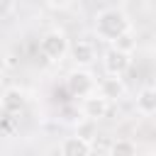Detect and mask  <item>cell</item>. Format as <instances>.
<instances>
[{"label":"cell","mask_w":156,"mask_h":156,"mask_svg":"<svg viewBox=\"0 0 156 156\" xmlns=\"http://www.w3.org/2000/svg\"><path fill=\"white\" fill-rule=\"evenodd\" d=\"M107 156H136V144L132 139H115L107 149Z\"/></svg>","instance_id":"8fae6325"},{"label":"cell","mask_w":156,"mask_h":156,"mask_svg":"<svg viewBox=\"0 0 156 156\" xmlns=\"http://www.w3.org/2000/svg\"><path fill=\"white\" fill-rule=\"evenodd\" d=\"M15 10V0H0V15L2 17H10Z\"/></svg>","instance_id":"4fadbf2b"},{"label":"cell","mask_w":156,"mask_h":156,"mask_svg":"<svg viewBox=\"0 0 156 156\" xmlns=\"http://www.w3.org/2000/svg\"><path fill=\"white\" fill-rule=\"evenodd\" d=\"M129 32H132V22H129V17H127L122 10H117V7H105V10H100V12L95 15V34H98L100 39L115 44L119 37H124V34H129Z\"/></svg>","instance_id":"6da1fadb"},{"label":"cell","mask_w":156,"mask_h":156,"mask_svg":"<svg viewBox=\"0 0 156 156\" xmlns=\"http://www.w3.org/2000/svg\"><path fill=\"white\" fill-rule=\"evenodd\" d=\"M58 151L61 156H93V144L80 134H71L61 141Z\"/></svg>","instance_id":"8992f818"},{"label":"cell","mask_w":156,"mask_h":156,"mask_svg":"<svg viewBox=\"0 0 156 156\" xmlns=\"http://www.w3.org/2000/svg\"><path fill=\"white\" fill-rule=\"evenodd\" d=\"M107 110H110V100L102 98L100 93H93V95H88V98L80 100V112H83V117L90 119V122L102 119V117L107 115Z\"/></svg>","instance_id":"5b68a950"},{"label":"cell","mask_w":156,"mask_h":156,"mask_svg":"<svg viewBox=\"0 0 156 156\" xmlns=\"http://www.w3.org/2000/svg\"><path fill=\"white\" fill-rule=\"evenodd\" d=\"M112 46H115V49H119V51H124V54H132V51L136 49V39H134V34L129 32V34L119 37V39H117Z\"/></svg>","instance_id":"7c38bea8"},{"label":"cell","mask_w":156,"mask_h":156,"mask_svg":"<svg viewBox=\"0 0 156 156\" xmlns=\"http://www.w3.org/2000/svg\"><path fill=\"white\" fill-rule=\"evenodd\" d=\"M95 46L90 44V41H85V39H78V41H73L71 44V58L76 61V66L78 68H88L90 63H95Z\"/></svg>","instance_id":"52a82bcc"},{"label":"cell","mask_w":156,"mask_h":156,"mask_svg":"<svg viewBox=\"0 0 156 156\" xmlns=\"http://www.w3.org/2000/svg\"><path fill=\"white\" fill-rule=\"evenodd\" d=\"M98 80H95V76L88 71V68H73L68 76H66V88H68V93L73 95V98H88V95H93V93H98Z\"/></svg>","instance_id":"3957f363"},{"label":"cell","mask_w":156,"mask_h":156,"mask_svg":"<svg viewBox=\"0 0 156 156\" xmlns=\"http://www.w3.org/2000/svg\"><path fill=\"white\" fill-rule=\"evenodd\" d=\"M49 7H54V10H63V7H68L73 0H44Z\"/></svg>","instance_id":"5bb4252c"},{"label":"cell","mask_w":156,"mask_h":156,"mask_svg":"<svg viewBox=\"0 0 156 156\" xmlns=\"http://www.w3.org/2000/svg\"><path fill=\"white\" fill-rule=\"evenodd\" d=\"M136 112L144 117L156 115V85H144L136 93Z\"/></svg>","instance_id":"9c48e42d"},{"label":"cell","mask_w":156,"mask_h":156,"mask_svg":"<svg viewBox=\"0 0 156 156\" xmlns=\"http://www.w3.org/2000/svg\"><path fill=\"white\" fill-rule=\"evenodd\" d=\"M39 54L51 63H61L71 54V41L61 29H49L39 39Z\"/></svg>","instance_id":"7a4b0ae2"},{"label":"cell","mask_w":156,"mask_h":156,"mask_svg":"<svg viewBox=\"0 0 156 156\" xmlns=\"http://www.w3.org/2000/svg\"><path fill=\"white\" fill-rule=\"evenodd\" d=\"M129 66H132V54H124V51H119V49H107L105 51V56H102V68H105V73L107 76H124L127 71H129Z\"/></svg>","instance_id":"277c9868"},{"label":"cell","mask_w":156,"mask_h":156,"mask_svg":"<svg viewBox=\"0 0 156 156\" xmlns=\"http://www.w3.org/2000/svg\"><path fill=\"white\" fill-rule=\"evenodd\" d=\"M98 93H100L102 98H107L110 102H115V100L124 98V93H127V85H124V80H122L119 76H107V78H102V80H100V85H98Z\"/></svg>","instance_id":"ba28073f"},{"label":"cell","mask_w":156,"mask_h":156,"mask_svg":"<svg viewBox=\"0 0 156 156\" xmlns=\"http://www.w3.org/2000/svg\"><path fill=\"white\" fill-rule=\"evenodd\" d=\"M24 102H27V98H24V93L20 88H7L2 93V98H0V105H2L5 115H20V110L24 107Z\"/></svg>","instance_id":"30bf717a"}]
</instances>
